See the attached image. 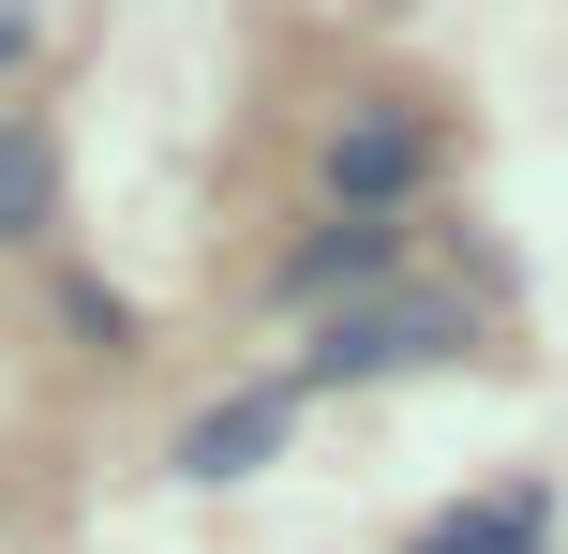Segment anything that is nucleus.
<instances>
[{
  "label": "nucleus",
  "mask_w": 568,
  "mask_h": 554,
  "mask_svg": "<svg viewBox=\"0 0 568 554\" xmlns=\"http://www.w3.org/2000/svg\"><path fill=\"white\" fill-rule=\"evenodd\" d=\"M284 420H300V390H240V405H210L195 435H180V480H255L284 450Z\"/></svg>",
  "instance_id": "nucleus-3"
},
{
  "label": "nucleus",
  "mask_w": 568,
  "mask_h": 554,
  "mask_svg": "<svg viewBox=\"0 0 568 554\" xmlns=\"http://www.w3.org/2000/svg\"><path fill=\"white\" fill-rule=\"evenodd\" d=\"M45 210H60L45 135H16V120H0V240H45Z\"/></svg>",
  "instance_id": "nucleus-6"
},
{
  "label": "nucleus",
  "mask_w": 568,
  "mask_h": 554,
  "mask_svg": "<svg viewBox=\"0 0 568 554\" xmlns=\"http://www.w3.org/2000/svg\"><path fill=\"white\" fill-rule=\"evenodd\" d=\"M374 270H404V225H329V240L284 255V300H344V285H374Z\"/></svg>",
  "instance_id": "nucleus-4"
},
{
  "label": "nucleus",
  "mask_w": 568,
  "mask_h": 554,
  "mask_svg": "<svg viewBox=\"0 0 568 554\" xmlns=\"http://www.w3.org/2000/svg\"><path fill=\"white\" fill-rule=\"evenodd\" d=\"M419 165H434L419 120H344V135H329V195H344V225H389V210L419 195Z\"/></svg>",
  "instance_id": "nucleus-2"
},
{
  "label": "nucleus",
  "mask_w": 568,
  "mask_h": 554,
  "mask_svg": "<svg viewBox=\"0 0 568 554\" xmlns=\"http://www.w3.org/2000/svg\"><path fill=\"white\" fill-rule=\"evenodd\" d=\"M419 554H539V480H524V495H494V510H449Z\"/></svg>",
  "instance_id": "nucleus-5"
},
{
  "label": "nucleus",
  "mask_w": 568,
  "mask_h": 554,
  "mask_svg": "<svg viewBox=\"0 0 568 554\" xmlns=\"http://www.w3.org/2000/svg\"><path fill=\"white\" fill-rule=\"evenodd\" d=\"M464 315L449 300H374V315H344L329 345H314V375H419V360H449Z\"/></svg>",
  "instance_id": "nucleus-1"
}]
</instances>
